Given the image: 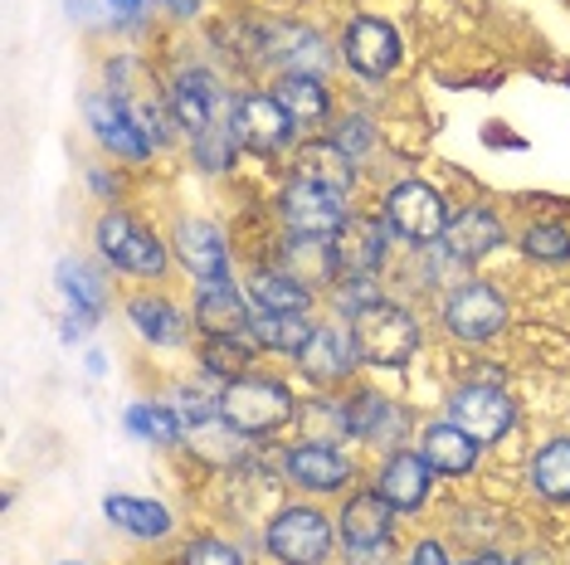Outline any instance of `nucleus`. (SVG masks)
Returning <instances> with one entry per match:
<instances>
[{
    "label": "nucleus",
    "instance_id": "24",
    "mask_svg": "<svg viewBox=\"0 0 570 565\" xmlns=\"http://www.w3.org/2000/svg\"><path fill=\"white\" fill-rule=\"evenodd\" d=\"M414 448H420L424 464H430L439 478H469L478 468V458H483V444H478L463 424H453L449 415L424 424V429L414 434Z\"/></svg>",
    "mask_w": 570,
    "mask_h": 565
},
{
    "label": "nucleus",
    "instance_id": "35",
    "mask_svg": "<svg viewBox=\"0 0 570 565\" xmlns=\"http://www.w3.org/2000/svg\"><path fill=\"white\" fill-rule=\"evenodd\" d=\"M219 390L225 385H215V380H180L171 385V395H166V405L180 415V424H186V439H196V434L205 429H215V424H225L219 419Z\"/></svg>",
    "mask_w": 570,
    "mask_h": 565
},
{
    "label": "nucleus",
    "instance_id": "23",
    "mask_svg": "<svg viewBox=\"0 0 570 565\" xmlns=\"http://www.w3.org/2000/svg\"><path fill=\"white\" fill-rule=\"evenodd\" d=\"M63 16L88 34H112V40H137L157 24V0H63Z\"/></svg>",
    "mask_w": 570,
    "mask_h": 565
},
{
    "label": "nucleus",
    "instance_id": "7",
    "mask_svg": "<svg viewBox=\"0 0 570 565\" xmlns=\"http://www.w3.org/2000/svg\"><path fill=\"white\" fill-rule=\"evenodd\" d=\"M512 323V303L498 282L488 278H463L459 288H449L439 298V327L463 346H483L492 337H502Z\"/></svg>",
    "mask_w": 570,
    "mask_h": 565
},
{
    "label": "nucleus",
    "instance_id": "41",
    "mask_svg": "<svg viewBox=\"0 0 570 565\" xmlns=\"http://www.w3.org/2000/svg\"><path fill=\"white\" fill-rule=\"evenodd\" d=\"M88 190H94L98 200L112 205V196L122 190V181H118V171H108V166H88Z\"/></svg>",
    "mask_w": 570,
    "mask_h": 565
},
{
    "label": "nucleus",
    "instance_id": "26",
    "mask_svg": "<svg viewBox=\"0 0 570 565\" xmlns=\"http://www.w3.org/2000/svg\"><path fill=\"white\" fill-rule=\"evenodd\" d=\"M274 98L288 108V118L297 122V132L303 137H317L322 127H332V118H336L332 83L322 79V73H278Z\"/></svg>",
    "mask_w": 570,
    "mask_h": 565
},
{
    "label": "nucleus",
    "instance_id": "14",
    "mask_svg": "<svg viewBox=\"0 0 570 565\" xmlns=\"http://www.w3.org/2000/svg\"><path fill=\"white\" fill-rule=\"evenodd\" d=\"M229 127H235L239 147L258 161L293 157L297 141H303L297 122L288 118V108L274 98V88H244L235 98V118H229Z\"/></svg>",
    "mask_w": 570,
    "mask_h": 565
},
{
    "label": "nucleus",
    "instance_id": "19",
    "mask_svg": "<svg viewBox=\"0 0 570 565\" xmlns=\"http://www.w3.org/2000/svg\"><path fill=\"white\" fill-rule=\"evenodd\" d=\"M395 229L385 225L381 210H356L346 229L332 239L336 249V264L342 274H371V278H385L391 274V259H395Z\"/></svg>",
    "mask_w": 570,
    "mask_h": 565
},
{
    "label": "nucleus",
    "instance_id": "22",
    "mask_svg": "<svg viewBox=\"0 0 570 565\" xmlns=\"http://www.w3.org/2000/svg\"><path fill=\"white\" fill-rule=\"evenodd\" d=\"M190 323H196V337H249L254 307L244 298V282H205V288H190Z\"/></svg>",
    "mask_w": 570,
    "mask_h": 565
},
{
    "label": "nucleus",
    "instance_id": "43",
    "mask_svg": "<svg viewBox=\"0 0 570 565\" xmlns=\"http://www.w3.org/2000/svg\"><path fill=\"white\" fill-rule=\"evenodd\" d=\"M463 565H512V561L502 556V551H478V556H469Z\"/></svg>",
    "mask_w": 570,
    "mask_h": 565
},
{
    "label": "nucleus",
    "instance_id": "39",
    "mask_svg": "<svg viewBox=\"0 0 570 565\" xmlns=\"http://www.w3.org/2000/svg\"><path fill=\"white\" fill-rule=\"evenodd\" d=\"M180 565H244V556L225 536H196V542L180 546Z\"/></svg>",
    "mask_w": 570,
    "mask_h": 565
},
{
    "label": "nucleus",
    "instance_id": "44",
    "mask_svg": "<svg viewBox=\"0 0 570 565\" xmlns=\"http://www.w3.org/2000/svg\"><path fill=\"white\" fill-rule=\"evenodd\" d=\"M63 565H83V561H63Z\"/></svg>",
    "mask_w": 570,
    "mask_h": 565
},
{
    "label": "nucleus",
    "instance_id": "3",
    "mask_svg": "<svg viewBox=\"0 0 570 565\" xmlns=\"http://www.w3.org/2000/svg\"><path fill=\"white\" fill-rule=\"evenodd\" d=\"M161 93H166V108H171V118H176V132L186 141L235 118V98H239L225 73L205 59L176 63V69L166 73Z\"/></svg>",
    "mask_w": 570,
    "mask_h": 565
},
{
    "label": "nucleus",
    "instance_id": "17",
    "mask_svg": "<svg viewBox=\"0 0 570 565\" xmlns=\"http://www.w3.org/2000/svg\"><path fill=\"white\" fill-rule=\"evenodd\" d=\"M122 323L132 327L137 341H147L151 351H180V346L190 341V307H180L171 293L161 288H137L122 298Z\"/></svg>",
    "mask_w": 570,
    "mask_h": 565
},
{
    "label": "nucleus",
    "instance_id": "16",
    "mask_svg": "<svg viewBox=\"0 0 570 565\" xmlns=\"http://www.w3.org/2000/svg\"><path fill=\"white\" fill-rule=\"evenodd\" d=\"M444 415L473 434L478 444H502L517 429V400L498 380H463L444 400Z\"/></svg>",
    "mask_w": 570,
    "mask_h": 565
},
{
    "label": "nucleus",
    "instance_id": "42",
    "mask_svg": "<svg viewBox=\"0 0 570 565\" xmlns=\"http://www.w3.org/2000/svg\"><path fill=\"white\" fill-rule=\"evenodd\" d=\"M157 10L166 20H176V24H190V20L205 16V0H157Z\"/></svg>",
    "mask_w": 570,
    "mask_h": 565
},
{
    "label": "nucleus",
    "instance_id": "10",
    "mask_svg": "<svg viewBox=\"0 0 570 565\" xmlns=\"http://www.w3.org/2000/svg\"><path fill=\"white\" fill-rule=\"evenodd\" d=\"M356 454L346 444L327 439H297L278 454V478L307 497H336L356 487Z\"/></svg>",
    "mask_w": 570,
    "mask_h": 565
},
{
    "label": "nucleus",
    "instance_id": "12",
    "mask_svg": "<svg viewBox=\"0 0 570 565\" xmlns=\"http://www.w3.org/2000/svg\"><path fill=\"white\" fill-rule=\"evenodd\" d=\"M395 526H400V512L375 487H352L342 512H336V536H342V551L352 565H375L391 556Z\"/></svg>",
    "mask_w": 570,
    "mask_h": 565
},
{
    "label": "nucleus",
    "instance_id": "30",
    "mask_svg": "<svg viewBox=\"0 0 570 565\" xmlns=\"http://www.w3.org/2000/svg\"><path fill=\"white\" fill-rule=\"evenodd\" d=\"M278 268L283 274H293L297 282H307V288H317V293H327L332 282L342 278V264H336L332 239H307V235H283Z\"/></svg>",
    "mask_w": 570,
    "mask_h": 565
},
{
    "label": "nucleus",
    "instance_id": "29",
    "mask_svg": "<svg viewBox=\"0 0 570 565\" xmlns=\"http://www.w3.org/2000/svg\"><path fill=\"white\" fill-rule=\"evenodd\" d=\"M102 517L132 542H166L176 532V512L157 497H132V493H108L102 497Z\"/></svg>",
    "mask_w": 570,
    "mask_h": 565
},
{
    "label": "nucleus",
    "instance_id": "40",
    "mask_svg": "<svg viewBox=\"0 0 570 565\" xmlns=\"http://www.w3.org/2000/svg\"><path fill=\"white\" fill-rule=\"evenodd\" d=\"M405 565H449V551H444V542H434V536H424V542H414V546H410Z\"/></svg>",
    "mask_w": 570,
    "mask_h": 565
},
{
    "label": "nucleus",
    "instance_id": "31",
    "mask_svg": "<svg viewBox=\"0 0 570 565\" xmlns=\"http://www.w3.org/2000/svg\"><path fill=\"white\" fill-rule=\"evenodd\" d=\"M527 487L541 503H570V434H556V439L531 448Z\"/></svg>",
    "mask_w": 570,
    "mask_h": 565
},
{
    "label": "nucleus",
    "instance_id": "9",
    "mask_svg": "<svg viewBox=\"0 0 570 565\" xmlns=\"http://www.w3.org/2000/svg\"><path fill=\"white\" fill-rule=\"evenodd\" d=\"M336 54H342L346 73H356L361 83H385V79H395L400 63H405V34H400L395 20L356 10V16L342 24V34H336Z\"/></svg>",
    "mask_w": 570,
    "mask_h": 565
},
{
    "label": "nucleus",
    "instance_id": "6",
    "mask_svg": "<svg viewBox=\"0 0 570 565\" xmlns=\"http://www.w3.org/2000/svg\"><path fill=\"white\" fill-rule=\"evenodd\" d=\"M375 210L385 215V225L395 229V239L405 244V249H424V244L444 239L453 205L444 200V190H439L434 181H424V176H405V181L385 186V196H381Z\"/></svg>",
    "mask_w": 570,
    "mask_h": 565
},
{
    "label": "nucleus",
    "instance_id": "28",
    "mask_svg": "<svg viewBox=\"0 0 570 565\" xmlns=\"http://www.w3.org/2000/svg\"><path fill=\"white\" fill-rule=\"evenodd\" d=\"M55 282H59V298L69 303V317L79 327H98L102 313H108V278L98 274L88 259H79V254H69V259L55 264Z\"/></svg>",
    "mask_w": 570,
    "mask_h": 565
},
{
    "label": "nucleus",
    "instance_id": "38",
    "mask_svg": "<svg viewBox=\"0 0 570 565\" xmlns=\"http://www.w3.org/2000/svg\"><path fill=\"white\" fill-rule=\"evenodd\" d=\"M327 137L346 151V157H356L361 166H366V157L375 151V141H381V132H375V118H366V112H336L332 127H327Z\"/></svg>",
    "mask_w": 570,
    "mask_h": 565
},
{
    "label": "nucleus",
    "instance_id": "25",
    "mask_svg": "<svg viewBox=\"0 0 570 565\" xmlns=\"http://www.w3.org/2000/svg\"><path fill=\"white\" fill-rule=\"evenodd\" d=\"M288 176L297 181H317V186H332V190H346V196H356V181H361V161L346 157L342 147L317 132V137H303L297 141V151L288 157Z\"/></svg>",
    "mask_w": 570,
    "mask_h": 565
},
{
    "label": "nucleus",
    "instance_id": "2",
    "mask_svg": "<svg viewBox=\"0 0 570 565\" xmlns=\"http://www.w3.org/2000/svg\"><path fill=\"white\" fill-rule=\"evenodd\" d=\"M94 249H98L102 268L141 278V282H161L176 264L171 239H161L157 229L141 225L132 210H122V205H108V210L94 220Z\"/></svg>",
    "mask_w": 570,
    "mask_h": 565
},
{
    "label": "nucleus",
    "instance_id": "5",
    "mask_svg": "<svg viewBox=\"0 0 570 565\" xmlns=\"http://www.w3.org/2000/svg\"><path fill=\"white\" fill-rule=\"evenodd\" d=\"M336 517L317 503H288L264 526V556L278 565H327L336 551Z\"/></svg>",
    "mask_w": 570,
    "mask_h": 565
},
{
    "label": "nucleus",
    "instance_id": "37",
    "mask_svg": "<svg viewBox=\"0 0 570 565\" xmlns=\"http://www.w3.org/2000/svg\"><path fill=\"white\" fill-rule=\"evenodd\" d=\"M517 244H522V254L537 264H570V225H561V220H531Z\"/></svg>",
    "mask_w": 570,
    "mask_h": 565
},
{
    "label": "nucleus",
    "instance_id": "27",
    "mask_svg": "<svg viewBox=\"0 0 570 565\" xmlns=\"http://www.w3.org/2000/svg\"><path fill=\"white\" fill-rule=\"evenodd\" d=\"M239 282H244V298H249L254 313H317V298H322L317 288L283 274L278 264H258Z\"/></svg>",
    "mask_w": 570,
    "mask_h": 565
},
{
    "label": "nucleus",
    "instance_id": "18",
    "mask_svg": "<svg viewBox=\"0 0 570 565\" xmlns=\"http://www.w3.org/2000/svg\"><path fill=\"white\" fill-rule=\"evenodd\" d=\"M434 483H439V473L424 464V454L414 444L381 454V464H375V478H371V487L400 512V517H414V512L430 507Z\"/></svg>",
    "mask_w": 570,
    "mask_h": 565
},
{
    "label": "nucleus",
    "instance_id": "36",
    "mask_svg": "<svg viewBox=\"0 0 570 565\" xmlns=\"http://www.w3.org/2000/svg\"><path fill=\"white\" fill-rule=\"evenodd\" d=\"M186 147H190V161H196L205 176H229L235 171V161H239V151H244L229 122H219V127H210V132L190 137Z\"/></svg>",
    "mask_w": 570,
    "mask_h": 565
},
{
    "label": "nucleus",
    "instance_id": "33",
    "mask_svg": "<svg viewBox=\"0 0 570 565\" xmlns=\"http://www.w3.org/2000/svg\"><path fill=\"white\" fill-rule=\"evenodd\" d=\"M313 331H317L313 313H254L249 341L258 346V351H274V356H288L293 361V356L313 341Z\"/></svg>",
    "mask_w": 570,
    "mask_h": 565
},
{
    "label": "nucleus",
    "instance_id": "15",
    "mask_svg": "<svg viewBox=\"0 0 570 565\" xmlns=\"http://www.w3.org/2000/svg\"><path fill=\"white\" fill-rule=\"evenodd\" d=\"M166 239H171V254H176L180 274L190 278V288L235 278V249H229V235L215 220H205V215H176Z\"/></svg>",
    "mask_w": 570,
    "mask_h": 565
},
{
    "label": "nucleus",
    "instance_id": "1",
    "mask_svg": "<svg viewBox=\"0 0 570 565\" xmlns=\"http://www.w3.org/2000/svg\"><path fill=\"white\" fill-rule=\"evenodd\" d=\"M346 331H352V346L366 370H405L424 346L420 313L405 298H395V293H385V298L352 313L346 317Z\"/></svg>",
    "mask_w": 570,
    "mask_h": 565
},
{
    "label": "nucleus",
    "instance_id": "13",
    "mask_svg": "<svg viewBox=\"0 0 570 565\" xmlns=\"http://www.w3.org/2000/svg\"><path fill=\"white\" fill-rule=\"evenodd\" d=\"M278 210V225L283 235H307V239H336L346 229V220L356 215V205L346 190H332V186H317V181H297L288 176L274 200Z\"/></svg>",
    "mask_w": 570,
    "mask_h": 565
},
{
    "label": "nucleus",
    "instance_id": "32",
    "mask_svg": "<svg viewBox=\"0 0 570 565\" xmlns=\"http://www.w3.org/2000/svg\"><path fill=\"white\" fill-rule=\"evenodd\" d=\"M258 346L249 337H200L196 341V366L205 380L215 385H229L239 376H249V370H258Z\"/></svg>",
    "mask_w": 570,
    "mask_h": 565
},
{
    "label": "nucleus",
    "instance_id": "4",
    "mask_svg": "<svg viewBox=\"0 0 570 565\" xmlns=\"http://www.w3.org/2000/svg\"><path fill=\"white\" fill-rule=\"evenodd\" d=\"M297 409L303 405H297L293 385L283 376H274V370H249V376L229 380L225 390H219V419L249 444L278 434L283 424H293Z\"/></svg>",
    "mask_w": 570,
    "mask_h": 565
},
{
    "label": "nucleus",
    "instance_id": "8",
    "mask_svg": "<svg viewBox=\"0 0 570 565\" xmlns=\"http://www.w3.org/2000/svg\"><path fill=\"white\" fill-rule=\"evenodd\" d=\"M83 127H88V137L108 151V157H118L127 166H141V161H151L161 151L157 137H151L147 122H141V112L127 98L112 93V88H102V83L83 93Z\"/></svg>",
    "mask_w": 570,
    "mask_h": 565
},
{
    "label": "nucleus",
    "instance_id": "21",
    "mask_svg": "<svg viewBox=\"0 0 570 565\" xmlns=\"http://www.w3.org/2000/svg\"><path fill=\"white\" fill-rule=\"evenodd\" d=\"M444 249L453 254V259H463V264H483L488 254H498L502 244H508V220H502L492 205L483 200H469V205H453V215H449V229H444Z\"/></svg>",
    "mask_w": 570,
    "mask_h": 565
},
{
    "label": "nucleus",
    "instance_id": "34",
    "mask_svg": "<svg viewBox=\"0 0 570 565\" xmlns=\"http://www.w3.org/2000/svg\"><path fill=\"white\" fill-rule=\"evenodd\" d=\"M122 429L132 434L137 444H157V448H171V444H186V424L166 400H127L122 405Z\"/></svg>",
    "mask_w": 570,
    "mask_h": 565
},
{
    "label": "nucleus",
    "instance_id": "20",
    "mask_svg": "<svg viewBox=\"0 0 570 565\" xmlns=\"http://www.w3.org/2000/svg\"><path fill=\"white\" fill-rule=\"evenodd\" d=\"M293 366H297V376H303L307 385H317V390H342V385L361 370V356L352 346L346 323H317L313 341L293 356Z\"/></svg>",
    "mask_w": 570,
    "mask_h": 565
},
{
    "label": "nucleus",
    "instance_id": "11",
    "mask_svg": "<svg viewBox=\"0 0 570 565\" xmlns=\"http://www.w3.org/2000/svg\"><path fill=\"white\" fill-rule=\"evenodd\" d=\"M342 424H346V439L352 444H371L381 448V454H391V448H405V439H414V415L405 400H395V395L375 390V385H352V390H342Z\"/></svg>",
    "mask_w": 570,
    "mask_h": 565
}]
</instances>
